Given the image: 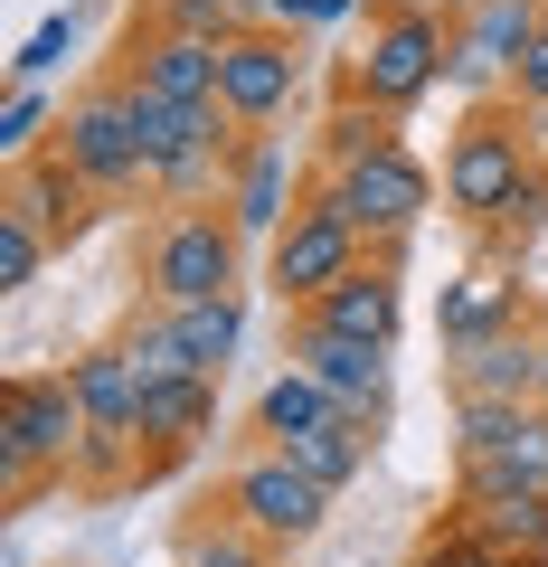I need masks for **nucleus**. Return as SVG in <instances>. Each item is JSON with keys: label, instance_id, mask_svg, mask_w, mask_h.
<instances>
[{"label": "nucleus", "instance_id": "nucleus-11", "mask_svg": "<svg viewBox=\"0 0 548 567\" xmlns=\"http://www.w3.org/2000/svg\"><path fill=\"white\" fill-rule=\"evenodd\" d=\"M312 58L293 29H237V39H218V104L246 123V133H275V123L293 114V95H303Z\"/></svg>", "mask_w": 548, "mask_h": 567}, {"label": "nucleus", "instance_id": "nucleus-15", "mask_svg": "<svg viewBox=\"0 0 548 567\" xmlns=\"http://www.w3.org/2000/svg\"><path fill=\"white\" fill-rule=\"evenodd\" d=\"M529 312H539V293L520 284V265L473 256L464 275H445V293H435V341H445V350H464V341H492V331L529 322Z\"/></svg>", "mask_w": 548, "mask_h": 567}, {"label": "nucleus", "instance_id": "nucleus-35", "mask_svg": "<svg viewBox=\"0 0 548 567\" xmlns=\"http://www.w3.org/2000/svg\"><path fill=\"white\" fill-rule=\"evenodd\" d=\"M510 567H539V558H510Z\"/></svg>", "mask_w": 548, "mask_h": 567}, {"label": "nucleus", "instance_id": "nucleus-5", "mask_svg": "<svg viewBox=\"0 0 548 567\" xmlns=\"http://www.w3.org/2000/svg\"><path fill=\"white\" fill-rule=\"evenodd\" d=\"M529 171H539V152H529V104H510V95L464 104V123L445 133V208L473 237L510 208V189H520Z\"/></svg>", "mask_w": 548, "mask_h": 567}, {"label": "nucleus", "instance_id": "nucleus-2", "mask_svg": "<svg viewBox=\"0 0 548 567\" xmlns=\"http://www.w3.org/2000/svg\"><path fill=\"white\" fill-rule=\"evenodd\" d=\"M76 454H85L76 369H10L0 379V483H10V511H29L48 483H76Z\"/></svg>", "mask_w": 548, "mask_h": 567}, {"label": "nucleus", "instance_id": "nucleus-10", "mask_svg": "<svg viewBox=\"0 0 548 567\" xmlns=\"http://www.w3.org/2000/svg\"><path fill=\"white\" fill-rule=\"evenodd\" d=\"M369 265V246H360V227L341 218V208H322L303 189V208H293L285 227H275V246H265V284H275V303L285 312H303V303H322L341 275H360Z\"/></svg>", "mask_w": 548, "mask_h": 567}, {"label": "nucleus", "instance_id": "nucleus-7", "mask_svg": "<svg viewBox=\"0 0 548 567\" xmlns=\"http://www.w3.org/2000/svg\"><path fill=\"white\" fill-rule=\"evenodd\" d=\"M58 152L85 171V181L104 189V199H143L152 171H143V133H133V85H123V66H104V76H85L76 95H66L58 114Z\"/></svg>", "mask_w": 548, "mask_h": 567}, {"label": "nucleus", "instance_id": "nucleus-27", "mask_svg": "<svg viewBox=\"0 0 548 567\" xmlns=\"http://www.w3.org/2000/svg\"><path fill=\"white\" fill-rule=\"evenodd\" d=\"M180 567H285V548L256 539V529H237V520L218 511V520L180 529Z\"/></svg>", "mask_w": 548, "mask_h": 567}, {"label": "nucleus", "instance_id": "nucleus-14", "mask_svg": "<svg viewBox=\"0 0 548 567\" xmlns=\"http://www.w3.org/2000/svg\"><path fill=\"white\" fill-rule=\"evenodd\" d=\"M0 208H10V218H29V227H39V237H48V246L66 256V246H76L85 227L104 218V189L85 181L76 162H66L58 142H48V152H29V162H10V189H0Z\"/></svg>", "mask_w": 548, "mask_h": 567}, {"label": "nucleus", "instance_id": "nucleus-8", "mask_svg": "<svg viewBox=\"0 0 548 567\" xmlns=\"http://www.w3.org/2000/svg\"><path fill=\"white\" fill-rule=\"evenodd\" d=\"M208 511H227L237 529H256V539H275V548H303V539H322L331 492L312 483L303 464H285L275 445H256V454L227 464V483H218V502H208Z\"/></svg>", "mask_w": 548, "mask_h": 567}, {"label": "nucleus", "instance_id": "nucleus-12", "mask_svg": "<svg viewBox=\"0 0 548 567\" xmlns=\"http://www.w3.org/2000/svg\"><path fill=\"white\" fill-rule=\"evenodd\" d=\"M445 398H492V406H548V303L492 341L445 350Z\"/></svg>", "mask_w": 548, "mask_h": 567}, {"label": "nucleus", "instance_id": "nucleus-9", "mask_svg": "<svg viewBox=\"0 0 548 567\" xmlns=\"http://www.w3.org/2000/svg\"><path fill=\"white\" fill-rule=\"evenodd\" d=\"M548 29V0H454V29H445V85L473 104L510 95L529 39Z\"/></svg>", "mask_w": 548, "mask_h": 567}, {"label": "nucleus", "instance_id": "nucleus-29", "mask_svg": "<svg viewBox=\"0 0 548 567\" xmlns=\"http://www.w3.org/2000/svg\"><path fill=\"white\" fill-rule=\"evenodd\" d=\"M539 227H548V162L529 171V181L510 189V208H502V218L483 227V256H502V265H510V256H520L529 237H539Z\"/></svg>", "mask_w": 548, "mask_h": 567}, {"label": "nucleus", "instance_id": "nucleus-18", "mask_svg": "<svg viewBox=\"0 0 548 567\" xmlns=\"http://www.w3.org/2000/svg\"><path fill=\"white\" fill-rule=\"evenodd\" d=\"M208 435H218V379L143 388V483H170Z\"/></svg>", "mask_w": 548, "mask_h": 567}, {"label": "nucleus", "instance_id": "nucleus-1", "mask_svg": "<svg viewBox=\"0 0 548 567\" xmlns=\"http://www.w3.org/2000/svg\"><path fill=\"white\" fill-rule=\"evenodd\" d=\"M445 29H454V0H369L360 48L331 66V95H360L379 114H416L445 85Z\"/></svg>", "mask_w": 548, "mask_h": 567}, {"label": "nucleus", "instance_id": "nucleus-33", "mask_svg": "<svg viewBox=\"0 0 548 567\" xmlns=\"http://www.w3.org/2000/svg\"><path fill=\"white\" fill-rule=\"evenodd\" d=\"M265 29H293V39H322V29H341V20H360L369 0H246Z\"/></svg>", "mask_w": 548, "mask_h": 567}, {"label": "nucleus", "instance_id": "nucleus-21", "mask_svg": "<svg viewBox=\"0 0 548 567\" xmlns=\"http://www.w3.org/2000/svg\"><path fill=\"white\" fill-rule=\"evenodd\" d=\"M76 398H85V425H104V435H143V379H133V360H123V341H95L76 350Z\"/></svg>", "mask_w": 548, "mask_h": 567}, {"label": "nucleus", "instance_id": "nucleus-34", "mask_svg": "<svg viewBox=\"0 0 548 567\" xmlns=\"http://www.w3.org/2000/svg\"><path fill=\"white\" fill-rule=\"evenodd\" d=\"M48 256H58V246H48L29 218H10V208H0V293H29Z\"/></svg>", "mask_w": 548, "mask_h": 567}, {"label": "nucleus", "instance_id": "nucleus-17", "mask_svg": "<svg viewBox=\"0 0 548 567\" xmlns=\"http://www.w3.org/2000/svg\"><path fill=\"white\" fill-rule=\"evenodd\" d=\"M227 218L246 227V246H275V227L303 208V181H293V152L275 133H246L237 142V162H227Z\"/></svg>", "mask_w": 548, "mask_h": 567}, {"label": "nucleus", "instance_id": "nucleus-19", "mask_svg": "<svg viewBox=\"0 0 548 567\" xmlns=\"http://www.w3.org/2000/svg\"><path fill=\"white\" fill-rule=\"evenodd\" d=\"M322 331H350V341H379V350H397V331H406V265H379L369 256L360 275H341L322 293V303H303Z\"/></svg>", "mask_w": 548, "mask_h": 567}, {"label": "nucleus", "instance_id": "nucleus-23", "mask_svg": "<svg viewBox=\"0 0 548 567\" xmlns=\"http://www.w3.org/2000/svg\"><path fill=\"white\" fill-rule=\"evenodd\" d=\"M387 142H406V114H379V104H360V95H331L322 142H312V171H350V162H369V152H387Z\"/></svg>", "mask_w": 548, "mask_h": 567}, {"label": "nucleus", "instance_id": "nucleus-20", "mask_svg": "<svg viewBox=\"0 0 548 567\" xmlns=\"http://www.w3.org/2000/svg\"><path fill=\"white\" fill-rule=\"evenodd\" d=\"M275 454H285V464H303L312 483H322L331 502H341V492H350V483L369 473V454H379V425H369V416H350V406H341V416H322L312 435H293V445H275Z\"/></svg>", "mask_w": 548, "mask_h": 567}, {"label": "nucleus", "instance_id": "nucleus-28", "mask_svg": "<svg viewBox=\"0 0 548 567\" xmlns=\"http://www.w3.org/2000/svg\"><path fill=\"white\" fill-rule=\"evenodd\" d=\"M58 114L66 104H48L39 85H10V95H0V152H10V162L48 152V142H58Z\"/></svg>", "mask_w": 548, "mask_h": 567}, {"label": "nucleus", "instance_id": "nucleus-32", "mask_svg": "<svg viewBox=\"0 0 548 567\" xmlns=\"http://www.w3.org/2000/svg\"><path fill=\"white\" fill-rule=\"evenodd\" d=\"M76 58V10H58V20H39L20 39V58H10V85H39V76H58V66Z\"/></svg>", "mask_w": 548, "mask_h": 567}, {"label": "nucleus", "instance_id": "nucleus-30", "mask_svg": "<svg viewBox=\"0 0 548 567\" xmlns=\"http://www.w3.org/2000/svg\"><path fill=\"white\" fill-rule=\"evenodd\" d=\"M406 567H510V558L464 520V511H445V520H426V539H416V558H406Z\"/></svg>", "mask_w": 548, "mask_h": 567}, {"label": "nucleus", "instance_id": "nucleus-3", "mask_svg": "<svg viewBox=\"0 0 548 567\" xmlns=\"http://www.w3.org/2000/svg\"><path fill=\"white\" fill-rule=\"evenodd\" d=\"M303 189L322 208H341L379 265H406V246H416V227H426V208H435L445 181H435L406 142H387V152H369V162H350V171H303Z\"/></svg>", "mask_w": 548, "mask_h": 567}, {"label": "nucleus", "instance_id": "nucleus-26", "mask_svg": "<svg viewBox=\"0 0 548 567\" xmlns=\"http://www.w3.org/2000/svg\"><path fill=\"white\" fill-rule=\"evenodd\" d=\"M114 341H123V360H133V379H143V388H170V379H208V369L180 350V331H170V312H162V303H152V312H133V322H123Z\"/></svg>", "mask_w": 548, "mask_h": 567}, {"label": "nucleus", "instance_id": "nucleus-16", "mask_svg": "<svg viewBox=\"0 0 548 567\" xmlns=\"http://www.w3.org/2000/svg\"><path fill=\"white\" fill-rule=\"evenodd\" d=\"M123 76L143 95H170V104H218V39H189V29H162V20H133L123 29Z\"/></svg>", "mask_w": 548, "mask_h": 567}, {"label": "nucleus", "instance_id": "nucleus-4", "mask_svg": "<svg viewBox=\"0 0 548 567\" xmlns=\"http://www.w3.org/2000/svg\"><path fill=\"white\" fill-rule=\"evenodd\" d=\"M208 293H246V227L227 218V199L162 208L143 227V303H208Z\"/></svg>", "mask_w": 548, "mask_h": 567}, {"label": "nucleus", "instance_id": "nucleus-6", "mask_svg": "<svg viewBox=\"0 0 548 567\" xmlns=\"http://www.w3.org/2000/svg\"><path fill=\"white\" fill-rule=\"evenodd\" d=\"M454 492H548V406L454 398Z\"/></svg>", "mask_w": 548, "mask_h": 567}, {"label": "nucleus", "instance_id": "nucleus-25", "mask_svg": "<svg viewBox=\"0 0 548 567\" xmlns=\"http://www.w3.org/2000/svg\"><path fill=\"white\" fill-rule=\"evenodd\" d=\"M322 416H341V398H331L322 379H303V369H285V379H265V398H256V445H293V435H312Z\"/></svg>", "mask_w": 548, "mask_h": 567}, {"label": "nucleus", "instance_id": "nucleus-31", "mask_svg": "<svg viewBox=\"0 0 548 567\" xmlns=\"http://www.w3.org/2000/svg\"><path fill=\"white\" fill-rule=\"evenodd\" d=\"M143 20L189 29V39H237V29H256V10H246V0H152Z\"/></svg>", "mask_w": 548, "mask_h": 567}, {"label": "nucleus", "instance_id": "nucleus-13", "mask_svg": "<svg viewBox=\"0 0 548 567\" xmlns=\"http://www.w3.org/2000/svg\"><path fill=\"white\" fill-rule=\"evenodd\" d=\"M285 369L322 379L350 416H369L387 435V350L379 341H350V331H322L312 312H285Z\"/></svg>", "mask_w": 548, "mask_h": 567}, {"label": "nucleus", "instance_id": "nucleus-22", "mask_svg": "<svg viewBox=\"0 0 548 567\" xmlns=\"http://www.w3.org/2000/svg\"><path fill=\"white\" fill-rule=\"evenodd\" d=\"M454 511H464L502 558H539L548 567V492H454Z\"/></svg>", "mask_w": 548, "mask_h": 567}, {"label": "nucleus", "instance_id": "nucleus-24", "mask_svg": "<svg viewBox=\"0 0 548 567\" xmlns=\"http://www.w3.org/2000/svg\"><path fill=\"white\" fill-rule=\"evenodd\" d=\"M170 331H180V350L208 369V379H227V360L246 350V293H208V303H170Z\"/></svg>", "mask_w": 548, "mask_h": 567}]
</instances>
